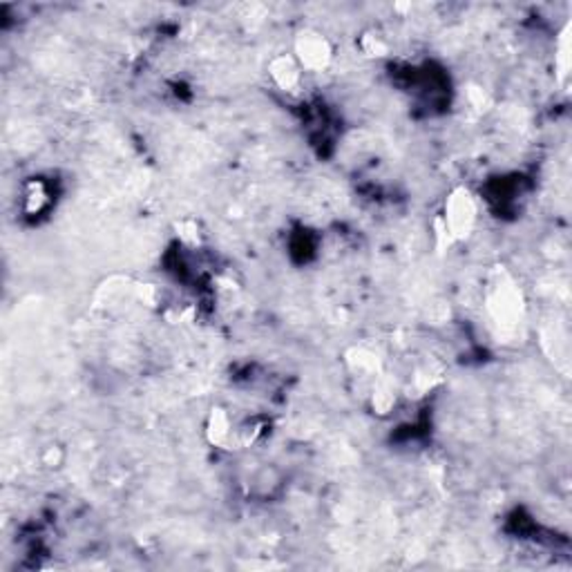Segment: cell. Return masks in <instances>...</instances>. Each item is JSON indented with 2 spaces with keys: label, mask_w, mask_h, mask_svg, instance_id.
Here are the masks:
<instances>
[{
  "label": "cell",
  "mask_w": 572,
  "mask_h": 572,
  "mask_svg": "<svg viewBox=\"0 0 572 572\" xmlns=\"http://www.w3.org/2000/svg\"><path fill=\"white\" fill-rule=\"evenodd\" d=\"M476 221V206L468 190H456L445 204V233L450 237H465Z\"/></svg>",
  "instance_id": "1"
},
{
  "label": "cell",
  "mask_w": 572,
  "mask_h": 572,
  "mask_svg": "<svg viewBox=\"0 0 572 572\" xmlns=\"http://www.w3.org/2000/svg\"><path fill=\"white\" fill-rule=\"evenodd\" d=\"M296 58L305 70H324L331 61V45L318 32H305L296 41Z\"/></svg>",
  "instance_id": "2"
},
{
  "label": "cell",
  "mask_w": 572,
  "mask_h": 572,
  "mask_svg": "<svg viewBox=\"0 0 572 572\" xmlns=\"http://www.w3.org/2000/svg\"><path fill=\"white\" fill-rule=\"evenodd\" d=\"M271 74L280 88L291 89L293 85H298V81H300V66H298L293 58L282 57V58H277V61H273Z\"/></svg>",
  "instance_id": "4"
},
{
  "label": "cell",
  "mask_w": 572,
  "mask_h": 572,
  "mask_svg": "<svg viewBox=\"0 0 572 572\" xmlns=\"http://www.w3.org/2000/svg\"><path fill=\"white\" fill-rule=\"evenodd\" d=\"M492 311L499 320H514L521 311V296L514 286H497L492 296Z\"/></svg>",
  "instance_id": "3"
}]
</instances>
